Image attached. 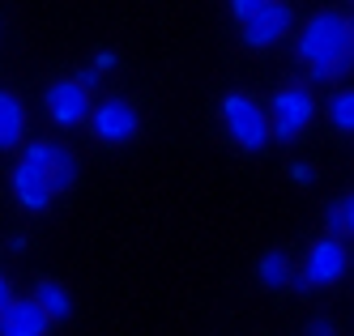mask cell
I'll return each instance as SVG.
<instances>
[{
	"instance_id": "obj_1",
	"label": "cell",
	"mask_w": 354,
	"mask_h": 336,
	"mask_svg": "<svg viewBox=\"0 0 354 336\" xmlns=\"http://www.w3.org/2000/svg\"><path fill=\"white\" fill-rule=\"evenodd\" d=\"M354 56V30H350V17L333 13V9H320L308 21L299 26V39H295V60L303 64H328V60H346Z\"/></svg>"
},
{
	"instance_id": "obj_2",
	"label": "cell",
	"mask_w": 354,
	"mask_h": 336,
	"mask_svg": "<svg viewBox=\"0 0 354 336\" xmlns=\"http://www.w3.org/2000/svg\"><path fill=\"white\" fill-rule=\"evenodd\" d=\"M316 111H320V102H316L312 86H299V81L282 86L269 102V141H282V145L295 141L316 119Z\"/></svg>"
},
{
	"instance_id": "obj_3",
	"label": "cell",
	"mask_w": 354,
	"mask_h": 336,
	"mask_svg": "<svg viewBox=\"0 0 354 336\" xmlns=\"http://www.w3.org/2000/svg\"><path fill=\"white\" fill-rule=\"evenodd\" d=\"M222 123H226V132H231V141L248 153L269 145V111L248 94H226L222 98Z\"/></svg>"
},
{
	"instance_id": "obj_4",
	"label": "cell",
	"mask_w": 354,
	"mask_h": 336,
	"mask_svg": "<svg viewBox=\"0 0 354 336\" xmlns=\"http://www.w3.org/2000/svg\"><path fill=\"white\" fill-rule=\"evenodd\" d=\"M86 123L94 128V137L103 141V145H129V141H137V132H141V115H137L133 102H124V98L98 102Z\"/></svg>"
},
{
	"instance_id": "obj_5",
	"label": "cell",
	"mask_w": 354,
	"mask_h": 336,
	"mask_svg": "<svg viewBox=\"0 0 354 336\" xmlns=\"http://www.w3.org/2000/svg\"><path fill=\"white\" fill-rule=\"evenodd\" d=\"M43 102H47V115H52V123H60V128H77V123H86L90 111H94L90 90H82L77 81H73V77H64V81H52V86H47Z\"/></svg>"
},
{
	"instance_id": "obj_6",
	"label": "cell",
	"mask_w": 354,
	"mask_h": 336,
	"mask_svg": "<svg viewBox=\"0 0 354 336\" xmlns=\"http://www.w3.org/2000/svg\"><path fill=\"white\" fill-rule=\"evenodd\" d=\"M346 268H350V251H346V243L333 239V235H324V239L312 243L308 264H303V277L312 281V290H324V286H337V281L346 277Z\"/></svg>"
},
{
	"instance_id": "obj_7",
	"label": "cell",
	"mask_w": 354,
	"mask_h": 336,
	"mask_svg": "<svg viewBox=\"0 0 354 336\" xmlns=\"http://www.w3.org/2000/svg\"><path fill=\"white\" fill-rule=\"evenodd\" d=\"M290 26H295V13L286 0H269L265 9H257L252 17H243V43L252 51H261V47H273V43H282L290 34Z\"/></svg>"
},
{
	"instance_id": "obj_8",
	"label": "cell",
	"mask_w": 354,
	"mask_h": 336,
	"mask_svg": "<svg viewBox=\"0 0 354 336\" xmlns=\"http://www.w3.org/2000/svg\"><path fill=\"white\" fill-rule=\"evenodd\" d=\"M13 196L26 213H43L47 204H52V184H47V170L35 166V162H17L13 166Z\"/></svg>"
},
{
	"instance_id": "obj_9",
	"label": "cell",
	"mask_w": 354,
	"mask_h": 336,
	"mask_svg": "<svg viewBox=\"0 0 354 336\" xmlns=\"http://www.w3.org/2000/svg\"><path fill=\"white\" fill-rule=\"evenodd\" d=\"M47 328L52 319L35 298H9V306L0 311V336H47Z\"/></svg>"
},
{
	"instance_id": "obj_10",
	"label": "cell",
	"mask_w": 354,
	"mask_h": 336,
	"mask_svg": "<svg viewBox=\"0 0 354 336\" xmlns=\"http://www.w3.org/2000/svg\"><path fill=\"white\" fill-rule=\"evenodd\" d=\"M26 137V107L13 90H0V149H17Z\"/></svg>"
},
{
	"instance_id": "obj_11",
	"label": "cell",
	"mask_w": 354,
	"mask_h": 336,
	"mask_svg": "<svg viewBox=\"0 0 354 336\" xmlns=\"http://www.w3.org/2000/svg\"><path fill=\"white\" fill-rule=\"evenodd\" d=\"M47 184H52V192H68L73 184H77V153H73L68 145H52V153H47Z\"/></svg>"
},
{
	"instance_id": "obj_12",
	"label": "cell",
	"mask_w": 354,
	"mask_h": 336,
	"mask_svg": "<svg viewBox=\"0 0 354 336\" xmlns=\"http://www.w3.org/2000/svg\"><path fill=\"white\" fill-rule=\"evenodd\" d=\"M39 306H43V315L52 319V324H64L68 315H73V294L60 286V281H39L35 286V294H30Z\"/></svg>"
},
{
	"instance_id": "obj_13",
	"label": "cell",
	"mask_w": 354,
	"mask_h": 336,
	"mask_svg": "<svg viewBox=\"0 0 354 336\" xmlns=\"http://www.w3.org/2000/svg\"><path fill=\"white\" fill-rule=\"evenodd\" d=\"M290 273H295V264H290L286 251H265L261 260H257V277H261L265 290H286L290 286Z\"/></svg>"
},
{
	"instance_id": "obj_14",
	"label": "cell",
	"mask_w": 354,
	"mask_h": 336,
	"mask_svg": "<svg viewBox=\"0 0 354 336\" xmlns=\"http://www.w3.org/2000/svg\"><path fill=\"white\" fill-rule=\"evenodd\" d=\"M324 115L333 128H342V132H354V90H333L324 102Z\"/></svg>"
},
{
	"instance_id": "obj_15",
	"label": "cell",
	"mask_w": 354,
	"mask_h": 336,
	"mask_svg": "<svg viewBox=\"0 0 354 336\" xmlns=\"http://www.w3.org/2000/svg\"><path fill=\"white\" fill-rule=\"evenodd\" d=\"M354 68V56L346 60H328V64H308V86H333L337 77H346Z\"/></svg>"
},
{
	"instance_id": "obj_16",
	"label": "cell",
	"mask_w": 354,
	"mask_h": 336,
	"mask_svg": "<svg viewBox=\"0 0 354 336\" xmlns=\"http://www.w3.org/2000/svg\"><path fill=\"white\" fill-rule=\"evenodd\" d=\"M286 175H290V184H299V188L316 184V166H312V162H290V166H286Z\"/></svg>"
},
{
	"instance_id": "obj_17",
	"label": "cell",
	"mask_w": 354,
	"mask_h": 336,
	"mask_svg": "<svg viewBox=\"0 0 354 336\" xmlns=\"http://www.w3.org/2000/svg\"><path fill=\"white\" fill-rule=\"evenodd\" d=\"M47 153H52V145H43V141H26V149H21V162L47 166Z\"/></svg>"
},
{
	"instance_id": "obj_18",
	"label": "cell",
	"mask_w": 354,
	"mask_h": 336,
	"mask_svg": "<svg viewBox=\"0 0 354 336\" xmlns=\"http://www.w3.org/2000/svg\"><path fill=\"white\" fill-rule=\"evenodd\" d=\"M308 336H337V324L328 319V315H312V324H308Z\"/></svg>"
},
{
	"instance_id": "obj_19",
	"label": "cell",
	"mask_w": 354,
	"mask_h": 336,
	"mask_svg": "<svg viewBox=\"0 0 354 336\" xmlns=\"http://www.w3.org/2000/svg\"><path fill=\"white\" fill-rule=\"evenodd\" d=\"M269 5V0H231V13L243 21V17H252V13H257V9H265Z\"/></svg>"
},
{
	"instance_id": "obj_20",
	"label": "cell",
	"mask_w": 354,
	"mask_h": 336,
	"mask_svg": "<svg viewBox=\"0 0 354 336\" xmlns=\"http://www.w3.org/2000/svg\"><path fill=\"white\" fill-rule=\"evenodd\" d=\"M324 230H328V235H342V204H328V209H324Z\"/></svg>"
},
{
	"instance_id": "obj_21",
	"label": "cell",
	"mask_w": 354,
	"mask_h": 336,
	"mask_svg": "<svg viewBox=\"0 0 354 336\" xmlns=\"http://www.w3.org/2000/svg\"><path fill=\"white\" fill-rule=\"evenodd\" d=\"M337 204H342V235H354V192Z\"/></svg>"
},
{
	"instance_id": "obj_22",
	"label": "cell",
	"mask_w": 354,
	"mask_h": 336,
	"mask_svg": "<svg viewBox=\"0 0 354 336\" xmlns=\"http://www.w3.org/2000/svg\"><path fill=\"white\" fill-rule=\"evenodd\" d=\"M73 81H77V86H82V90H94V86H98V81H103V72H98V68H94V64H90V68H82V72H77V77H73Z\"/></svg>"
},
{
	"instance_id": "obj_23",
	"label": "cell",
	"mask_w": 354,
	"mask_h": 336,
	"mask_svg": "<svg viewBox=\"0 0 354 336\" xmlns=\"http://www.w3.org/2000/svg\"><path fill=\"white\" fill-rule=\"evenodd\" d=\"M94 68H98V72L115 68V51H98V56H94Z\"/></svg>"
},
{
	"instance_id": "obj_24",
	"label": "cell",
	"mask_w": 354,
	"mask_h": 336,
	"mask_svg": "<svg viewBox=\"0 0 354 336\" xmlns=\"http://www.w3.org/2000/svg\"><path fill=\"white\" fill-rule=\"evenodd\" d=\"M9 298H13V286H9V277L0 273V311H5V306H9Z\"/></svg>"
},
{
	"instance_id": "obj_25",
	"label": "cell",
	"mask_w": 354,
	"mask_h": 336,
	"mask_svg": "<svg viewBox=\"0 0 354 336\" xmlns=\"http://www.w3.org/2000/svg\"><path fill=\"white\" fill-rule=\"evenodd\" d=\"M9 251H17V255H21V251H26V239H21V235H13V239H9Z\"/></svg>"
},
{
	"instance_id": "obj_26",
	"label": "cell",
	"mask_w": 354,
	"mask_h": 336,
	"mask_svg": "<svg viewBox=\"0 0 354 336\" xmlns=\"http://www.w3.org/2000/svg\"><path fill=\"white\" fill-rule=\"evenodd\" d=\"M350 30H354V17H350Z\"/></svg>"
}]
</instances>
